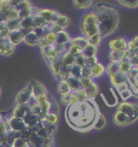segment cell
Returning a JSON list of instances; mask_svg holds the SVG:
<instances>
[{
	"instance_id": "cell-1",
	"label": "cell",
	"mask_w": 138,
	"mask_h": 147,
	"mask_svg": "<svg viewBox=\"0 0 138 147\" xmlns=\"http://www.w3.org/2000/svg\"><path fill=\"white\" fill-rule=\"evenodd\" d=\"M99 113V108L94 99H89L67 106L65 119L72 129L81 133H87L94 129Z\"/></svg>"
},
{
	"instance_id": "cell-2",
	"label": "cell",
	"mask_w": 138,
	"mask_h": 147,
	"mask_svg": "<svg viewBox=\"0 0 138 147\" xmlns=\"http://www.w3.org/2000/svg\"><path fill=\"white\" fill-rule=\"evenodd\" d=\"M92 9L97 15L99 34L102 38L105 39L112 36L118 29L120 21L117 8L108 3H94Z\"/></svg>"
},
{
	"instance_id": "cell-3",
	"label": "cell",
	"mask_w": 138,
	"mask_h": 147,
	"mask_svg": "<svg viewBox=\"0 0 138 147\" xmlns=\"http://www.w3.org/2000/svg\"><path fill=\"white\" fill-rule=\"evenodd\" d=\"M79 28L82 36L87 39L100 35L97 15L93 9L87 11L82 15L79 23Z\"/></svg>"
},
{
	"instance_id": "cell-4",
	"label": "cell",
	"mask_w": 138,
	"mask_h": 147,
	"mask_svg": "<svg viewBox=\"0 0 138 147\" xmlns=\"http://www.w3.org/2000/svg\"><path fill=\"white\" fill-rule=\"evenodd\" d=\"M116 110L125 115L131 125L138 121V102H122L118 104Z\"/></svg>"
},
{
	"instance_id": "cell-5",
	"label": "cell",
	"mask_w": 138,
	"mask_h": 147,
	"mask_svg": "<svg viewBox=\"0 0 138 147\" xmlns=\"http://www.w3.org/2000/svg\"><path fill=\"white\" fill-rule=\"evenodd\" d=\"M33 14H38L47 24H55L60 12L57 10L39 8V7L33 6L32 8L31 15H33Z\"/></svg>"
},
{
	"instance_id": "cell-6",
	"label": "cell",
	"mask_w": 138,
	"mask_h": 147,
	"mask_svg": "<svg viewBox=\"0 0 138 147\" xmlns=\"http://www.w3.org/2000/svg\"><path fill=\"white\" fill-rule=\"evenodd\" d=\"M43 35V30L42 28H36L25 34L24 42L29 47H36L38 45L39 40Z\"/></svg>"
},
{
	"instance_id": "cell-7",
	"label": "cell",
	"mask_w": 138,
	"mask_h": 147,
	"mask_svg": "<svg viewBox=\"0 0 138 147\" xmlns=\"http://www.w3.org/2000/svg\"><path fill=\"white\" fill-rule=\"evenodd\" d=\"M31 98V82H29L17 91V93L15 95V103L16 104H28L29 103Z\"/></svg>"
},
{
	"instance_id": "cell-8",
	"label": "cell",
	"mask_w": 138,
	"mask_h": 147,
	"mask_svg": "<svg viewBox=\"0 0 138 147\" xmlns=\"http://www.w3.org/2000/svg\"><path fill=\"white\" fill-rule=\"evenodd\" d=\"M128 40L124 36H117L110 40L108 46L111 51H122L125 52L128 49Z\"/></svg>"
},
{
	"instance_id": "cell-9",
	"label": "cell",
	"mask_w": 138,
	"mask_h": 147,
	"mask_svg": "<svg viewBox=\"0 0 138 147\" xmlns=\"http://www.w3.org/2000/svg\"><path fill=\"white\" fill-rule=\"evenodd\" d=\"M5 121L8 124L9 129L12 132H15V133L19 134L21 131L27 129L25 124L24 123V121H22L21 119L11 116V117H9L8 119H5Z\"/></svg>"
},
{
	"instance_id": "cell-10",
	"label": "cell",
	"mask_w": 138,
	"mask_h": 147,
	"mask_svg": "<svg viewBox=\"0 0 138 147\" xmlns=\"http://www.w3.org/2000/svg\"><path fill=\"white\" fill-rule=\"evenodd\" d=\"M16 47L8 37L0 38V55L9 57L16 51Z\"/></svg>"
},
{
	"instance_id": "cell-11",
	"label": "cell",
	"mask_w": 138,
	"mask_h": 147,
	"mask_svg": "<svg viewBox=\"0 0 138 147\" xmlns=\"http://www.w3.org/2000/svg\"><path fill=\"white\" fill-rule=\"evenodd\" d=\"M31 82V93L32 97L35 98L37 96L44 94H49V91L46 87L39 80H32Z\"/></svg>"
},
{
	"instance_id": "cell-12",
	"label": "cell",
	"mask_w": 138,
	"mask_h": 147,
	"mask_svg": "<svg viewBox=\"0 0 138 147\" xmlns=\"http://www.w3.org/2000/svg\"><path fill=\"white\" fill-rule=\"evenodd\" d=\"M30 113V107L29 104H16V106L13 108L12 116L23 120Z\"/></svg>"
},
{
	"instance_id": "cell-13",
	"label": "cell",
	"mask_w": 138,
	"mask_h": 147,
	"mask_svg": "<svg viewBox=\"0 0 138 147\" xmlns=\"http://www.w3.org/2000/svg\"><path fill=\"white\" fill-rule=\"evenodd\" d=\"M25 37V34L23 32V31L21 30V28H17V29H16V30L11 31L8 38L10 40V41H11L15 46H16L18 45L21 44L22 42H24Z\"/></svg>"
},
{
	"instance_id": "cell-14",
	"label": "cell",
	"mask_w": 138,
	"mask_h": 147,
	"mask_svg": "<svg viewBox=\"0 0 138 147\" xmlns=\"http://www.w3.org/2000/svg\"><path fill=\"white\" fill-rule=\"evenodd\" d=\"M83 89L86 92L89 99H94L95 97L99 94L100 91L99 86L98 85V83L95 82L94 80H93L86 87H85Z\"/></svg>"
},
{
	"instance_id": "cell-15",
	"label": "cell",
	"mask_w": 138,
	"mask_h": 147,
	"mask_svg": "<svg viewBox=\"0 0 138 147\" xmlns=\"http://www.w3.org/2000/svg\"><path fill=\"white\" fill-rule=\"evenodd\" d=\"M94 4V2L92 0H84V1H77L75 0L72 1V6L77 10H82V11H89L93 8Z\"/></svg>"
},
{
	"instance_id": "cell-16",
	"label": "cell",
	"mask_w": 138,
	"mask_h": 147,
	"mask_svg": "<svg viewBox=\"0 0 138 147\" xmlns=\"http://www.w3.org/2000/svg\"><path fill=\"white\" fill-rule=\"evenodd\" d=\"M109 78H110V82L111 83V85L114 87H117L121 83L128 82V75L122 72H118L115 74H113L111 77H109Z\"/></svg>"
},
{
	"instance_id": "cell-17",
	"label": "cell",
	"mask_w": 138,
	"mask_h": 147,
	"mask_svg": "<svg viewBox=\"0 0 138 147\" xmlns=\"http://www.w3.org/2000/svg\"><path fill=\"white\" fill-rule=\"evenodd\" d=\"M20 28L25 34H27L30 31L36 28L34 27V24H33V18L31 16L25 18V19H22L20 20Z\"/></svg>"
},
{
	"instance_id": "cell-18",
	"label": "cell",
	"mask_w": 138,
	"mask_h": 147,
	"mask_svg": "<svg viewBox=\"0 0 138 147\" xmlns=\"http://www.w3.org/2000/svg\"><path fill=\"white\" fill-rule=\"evenodd\" d=\"M104 74H105V66L99 61L91 67V78L93 79L102 77Z\"/></svg>"
},
{
	"instance_id": "cell-19",
	"label": "cell",
	"mask_w": 138,
	"mask_h": 147,
	"mask_svg": "<svg viewBox=\"0 0 138 147\" xmlns=\"http://www.w3.org/2000/svg\"><path fill=\"white\" fill-rule=\"evenodd\" d=\"M70 42H71L72 45H77L78 47H80L82 50L89 44V40H88L86 37H85L82 35H80V36L78 35V36L72 37Z\"/></svg>"
},
{
	"instance_id": "cell-20",
	"label": "cell",
	"mask_w": 138,
	"mask_h": 147,
	"mask_svg": "<svg viewBox=\"0 0 138 147\" xmlns=\"http://www.w3.org/2000/svg\"><path fill=\"white\" fill-rule=\"evenodd\" d=\"M70 23H71V19H70L68 16H67L65 14L60 13L59 15V16H58L56 20V22L55 24L59 25L60 28H62L64 30H66V28H68L69 25H70Z\"/></svg>"
},
{
	"instance_id": "cell-21",
	"label": "cell",
	"mask_w": 138,
	"mask_h": 147,
	"mask_svg": "<svg viewBox=\"0 0 138 147\" xmlns=\"http://www.w3.org/2000/svg\"><path fill=\"white\" fill-rule=\"evenodd\" d=\"M75 58H76V57L73 56L72 53H70L68 51L61 55L62 64L68 68H70L73 65H75Z\"/></svg>"
},
{
	"instance_id": "cell-22",
	"label": "cell",
	"mask_w": 138,
	"mask_h": 147,
	"mask_svg": "<svg viewBox=\"0 0 138 147\" xmlns=\"http://www.w3.org/2000/svg\"><path fill=\"white\" fill-rule=\"evenodd\" d=\"M120 72V62H109L107 66H105V74L108 77Z\"/></svg>"
},
{
	"instance_id": "cell-23",
	"label": "cell",
	"mask_w": 138,
	"mask_h": 147,
	"mask_svg": "<svg viewBox=\"0 0 138 147\" xmlns=\"http://www.w3.org/2000/svg\"><path fill=\"white\" fill-rule=\"evenodd\" d=\"M72 39V36H70L69 32L67 30L61 31L56 34V43L60 44V45H65V44L70 42Z\"/></svg>"
},
{
	"instance_id": "cell-24",
	"label": "cell",
	"mask_w": 138,
	"mask_h": 147,
	"mask_svg": "<svg viewBox=\"0 0 138 147\" xmlns=\"http://www.w3.org/2000/svg\"><path fill=\"white\" fill-rule=\"evenodd\" d=\"M71 89L69 87L68 84L66 80L64 79H60L58 81L57 83V92L60 95H64V94H68L71 92Z\"/></svg>"
},
{
	"instance_id": "cell-25",
	"label": "cell",
	"mask_w": 138,
	"mask_h": 147,
	"mask_svg": "<svg viewBox=\"0 0 138 147\" xmlns=\"http://www.w3.org/2000/svg\"><path fill=\"white\" fill-rule=\"evenodd\" d=\"M125 52L122 51H109L108 53V58L111 62H120L122 61L124 57Z\"/></svg>"
},
{
	"instance_id": "cell-26",
	"label": "cell",
	"mask_w": 138,
	"mask_h": 147,
	"mask_svg": "<svg viewBox=\"0 0 138 147\" xmlns=\"http://www.w3.org/2000/svg\"><path fill=\"white\" fill-rule=\"evenodd\" d=\"M107 125V119L102 113L100 112L98 113V116L97 117V120L95 121L94 129L95 130H102Z\"/></svg>"
},
{
	"instance_id": "cell-27",
	"label": "cell",
	"mask_w": 138,
	"mask_h": 147,
	"mask_svg": "<svg viewBox=\"0 0 138 147\" xmlns=\"http://www.w3.org/2000/svg\"><path fill=\"white\" fill-rule=\"evenodd\" d=\"M42 119H44V120L46 121L47 123H49L50 125L58 126V124H59V114H57V113H48V114H46Z\"/></svg>"
},
{
	"instance_id": "cell-28",
	"label": "cell",
	"mask_w": 138,
	"mask_h": 147,
	"mask_svg": "<svg viewBox=\"0 0 138 147\" xmlns=\"http://www.w3.org/2000/svg\"><path fill=\"white\" fill-rule=\"evenodd\" d=\"M98 48L91 44H89L86 47L82 50V53L86 57H88L91 56H96L98 54Z\"/></svg>"
},
{
	"instance_id": "cell-29",
	"label": "cell",
	"mask_w": 138,
	"mask_h": 147,
	"mask_svg": "<svg viewBox=\"0 0 138 147\" xmlns=\"http://www.w3.org/2000/svg\"><path fill=\"white\" fill-rule=\"evenodd\" d=\"M81 69L82 67H80L77 65H73L72 67L69 68V78H81Z\"/></svg>"
},
{
	"instance_id": "cell-30",
	"label": "cell",
	"mask_w": 138,
	"mask_h": 147,
	"mask_svg": "<svg viewBox=\"0 0 138 147\" xmlns=\"http://www.w3.org/2000/svg\"><path fill=\"white\" fill-rule=\"evenodd\" d=\"M117 3L120 5L121 7H125L128 9H137L138 8V0L135 1H124V0H119Z\"/></svg>"
},
{
	"instance_id": "cell-31",
	"label": "cell",
	"mask_w": 138,
	"mask_h": 147,
	"mask_svg": "<svg viewBox=\"0 0 138 147\" xmlns=\"http://www.w3.org/2000/svg\"><path fill=\"white\" fill-rule=\"evenodd\" d=\"M66 81L68 82V84L69 87H70V89H71L72 91H75L78 90V89H80V88H81L80 81H79V79H77V78H71L70 77Z\"/></svg>"
},
{
	"instance_id": "cell-32",
	"label": "cell",
	"mask_w": 138,
	"mask_h": 147,
	"mask_svg": "<svg viewBox=\"0 0 138 147\" xmlns=\"http://www.w3.org/2000/svg\"><path fill=\"white\" fill-rule=\"evenodd\" d=\"M31 16L33 18V21L35 28H42L44 25H46L47 24L38 14H33V15H31Z\"/></svg>"
},
{
	"instance_id": "cell-33",
	"label": "cell",
	"mask_w": 138,
	"mask_h": 147,
	"mask_svg": "<svg viewBox=\"0 0 138 147\" xmlns=\"http://www.w3.org/2000/svg\"><path fill=\"white\" fill-rule=\"evenodd\" d=\"M133 67V65L131 63V61H120V72L125 74H128L130 70Z\"/></svg>"
},
{
	"instance_id": "cell-34",
	"label": "cell",
	"mask_w": 138,
	"mask_h": 147,
	"mask_svg": "<svg viewBox=\"0 0 138 147\" xmlns=\"http://www.w3.org/2000/svg\"><path fill=\"white\" fill-rule=\"evenodd\" d=\"M11 147H30L28 141L20 138H16L13 141Z\"/></svg>"
},
{
	"instance_id": "cell-35",
	"label": "cell",
	"mask_w": 138,
	"mask_h": 147,
	"mask_svg": "<svg viewBox=\"0 0 138 147\" xmlns=\"http://www.w3.org/2000/svg\"><path fill=\"white\" fill-rule=\"evenodd\" d=\"M75 65H78L80 67H83L86 65V57L85 56L83 53L78 55L75 58Z\"/></svg>"
},
{
	"instance_id": "cell-36",
	"label": "cell",
	"mask_w": 138,
	"mask_h": 147,
	"mask_svg": "<svg viewBox=\"0 0 138 147\" xmlns=\"http://www.w3.org/2000/svg\"><path fill=\"white\" fill-rule=\"evenodd\" d=\"M102 40L103 39L102 38V36L100 35H97V36H94L91 37L89 39H88V40H89V43L98 48L100 46V45L102 44Z\"/></svg>"
},
{
	"instance_id": "cell-37",
	"label": "cell",
	"mask_w": 138,
	"mask_h": 147,
	"mask_svg": "<svg viewBox=\"0 0 138 147\" xmlns=\"http://www.w3.org/2000/svg\"><path fill=\"white\" fill-rule=\"evenodd\" d=\"M70 43H71V42H70ZM68 52L70 53H72L73 56L77 57L78 56V55H80V54H81L82 49L80 47L77 46V45H72V44H71L70 48H69Z\"/></svg>"
},
{
	"instance_id": "cell-38",
	"label": "cell",
	"mask_w": 138,
	"mask_h": 147,
	"mask_svg": "<svg viewBox=\"0 0 138 147\" xmlns=\"http://www.w3.org/2000/svg\"><path fill=\"white\" fill-rule=\"evenodd\" d=\"M59 102L64 106H68L70 104V93L59 95Z\"/></svg>"
},
{
	"instance_id": "cell-39",
	"label": "cell",
	"mask_w": 138,
	"mask_h": 147,
	"mask_svg": "<svg viewBox=\"0 0 138 147\" xmlns=\"http://www.w3.org/2000/svg\"><path fill=\"white\" fill-rule=\"evenodd\" d=\"M120 95L121 100H123V102H124V101H128V100H129L130 98L133 97V93L129 88V89L120 93Z\"/></svg>"
},
{
	"instance_id": "cell-40",
	"label": "cell",
	"mask_w": 138,
	"mask_h": 147,
	"mask_svg": "<svg viewBox=\"0 0 138 147\" xmlns=\"http://www.w3.org/2000/svg\"><path fill=\"white\" fill-rule=\"evenodd\" d=\"M46 40L47 41L48 45H53L56 43V34L54 33H49L48 35H44Z\"/></svg>"
},
{
	"instance_id": "cell-41",
	"label": "cell",
	"mask_w": 138,
	"mask_h": 147,
	"mask_svg": "<svg viewBox=\"0 0 138 147\" xmlns=\"http://www.w3.org/2000/svg\"><path fill=\"white\" fill-rule=\"evenodd\" d=\"M98 62V56H91L86 57V65L92 67L94 66L95 64H97Z\"/></svg>"
},
{
	"instance_id": "cell-42",
	"label": "cell",
	"mask_w": 138,
	"mask_h": 147,
	"mask_svg": "<svg viewBox=\"0 0 138 147\" xmlns=\"http://www.w3.org/2000/svg\"><path fill=\"white\" fill-rule=\"evenodd\" d=\"M81 77H83V78H91V67L86 65L82 67Z\"/></svg>"
},
{
	"instance_id": "cell-43",
	"label": "cell",
	"mask_w": 138,
	"mask_h": 147,
	"mask_svg": "<svg viewBox=\"0 0 138 147\" xmlns=\"http://www.w3.org/2000/svg\"><path fill=\"white\" fill-rule=\"evenodd\" d=\"M129 85H128V82H124V83H121L120 85H118L117 87H115V89L116 90L117 92L120 94L121 92H123V91H126V90H128V89H129Z\"/></svg>"
},
{
	"instance_id": "cell-44",
	"label": "cell",
	"mask_w": 138,
	"mask_h": 147,
	"mask_svg": "<svg viewBox=\"0 0 138 147\" xmlns=\"http://www.w3.org/2000/svg\"><path fill=\"white\" fill-rule=\"evenodd\" d=\"M4 117L3 116V114L2 113H0V123H2L3 121H4Z\"/></svg>"
},
{
	"instance_id": "cell-45",
	"label": "cell",
	"mask_w": 138,
	"mask_h": 147,
	"mask_svg": "<svg viewBox=\"0 0 138 147\" xmlns=\"http://www.w3.org/2000/svg\"><path fill=\"white\" fill-rule=\"evenodd\" d=\"M2 93H3V90H2V87H1V85H0V99L2 97Z\"/></svg>"
}]
</instances>
